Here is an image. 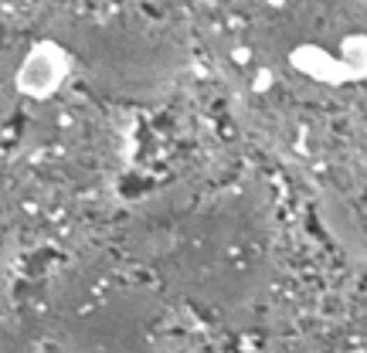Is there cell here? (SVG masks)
<instances>
[{
  "instance_id": "cell-1",
  "label": "cell",
  "mask_w": 367,
  "mask_h": 353,
  "mask_svg": "<svg viewBox=\"0 0 367 353\" xmlns=\"http://www.w3.org/2000/svg\"><path fill=\"white\" fill-rule=\"evenodd\" d=\"M61 65H65V54L45 41L41 48L31 51V58L24 61V68L17 75V85L24 89L27 96H48L54 85L61 82V75H65Z\"/></svg>"
}]
</instances>
